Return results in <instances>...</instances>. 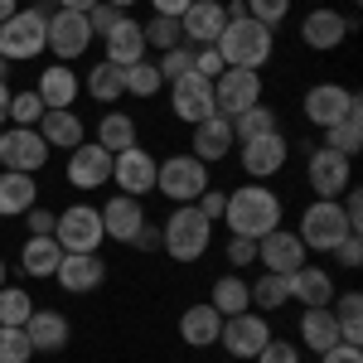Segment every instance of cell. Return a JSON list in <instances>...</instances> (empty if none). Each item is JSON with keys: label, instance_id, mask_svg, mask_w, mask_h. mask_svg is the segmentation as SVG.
I'll use <instances>...</instances> for the list:
<instances>
[{"label": "cell", "instance_id": "18", "mask_svg": "<svg viewBox=\"0 0 363 363\" xmlns=\"http://www.w3.org/2000/svg\"><path fill=\"white\" fill-rule=\"evenodd\" d=\"M228 15L218 0H194L184 15H179V34H184V44L189 49H203V44H218V34H223Z\"/></svg>", "mask_w": 363, "mask_h": 363}, {"label": "cell", "instance_id": "43", "mask_svg": "<svg viewBox=\"0 0 363 363\" xmlns=\"http://www.w3.org/2000/svg\"><path fill=\"white\" fill-rule=\"evenodd\" d=\"M155 68H160L165 83H174V78L194 73V49H189V44H174V49H165V54L155 58Z\"/></svg>", "mask_w": 363, "mask_h": 363}, {"label": "cell", "instance_id": "6", "mask_svg": "<svg viewBox=\"0 0 363 363\" xmlns=\"http://www.w3.org/2000/svg\"><path fill=\"white\" fill-rule=\"evenodd\" d=\"M306 252H335L344 238H349V223H344V208L339 199H315L306 213H301V233H296Z\"/></svg>", "mask_w": 363, "mask_h": 363}, {"label": "cell", "instance_id": "52", "mask_svg": "<svg viewBox=\"0 0 363 363\" xmlns=\"http://www.w3.org/2000/svg\"><path fill=\"white\" fill-rule=\"evenodd\" d=\"M194 203H199V213H203L208 223H218V218H223V208H228V194H223V189H203Z\"/></svg>", "mask_w": 363, "mask_h": 363}, {"label": "cell", "instance_id": "4", "mask_svg": "<svg viewBox=\"0 0 363 363\" xmlns=\"http://www.w3.org/2000/svg\"><path fill=\"white\" fill-rule=\"evenodd\" d=\"M44 39H49V15L39 5L15 10L10 20H0V58L5 63H25V58L44 54Z\"/></svg>", "mask_w": 363, "mask_h": 363}, {"label": "cell", "instance_id": "23", "mask_svg": "<svg viewBox=\"0 0 363 363\" xmlns=\"http://www.w3.org/2000/svg\"><path fill=\"white\" fill-rule=\"evenodd\" d=\"M286 291H291V301H301L306 310L335 301V281H330V272H325V267H310V262L286 277Z\"/></svg>", "mask_w": 363, "mask_h": 363}, {"label": "cell", "instance_id": "22", "mask_svg": "<svg viewBox=\"0 0 363 363\" xmlns=\"http://www.w3.org/2000/svg\"><path fill=\"white\" fill-rule=\"evenodd\" d=\"M97 213H102V233H107V238H116V242H131V238L140 233V223H145V199L116 194V199H107Z\"/></svg>", "mask_w": 363, "mask_h": 363}, {"label": "cell", "instance_id": "16", "mask_svg": "<svg viewBox=\"0 0 363 363\" xmlns=\"http://www.w3.org/2000/svg\"><path fill=\"white\" fill-rule=\"evenodd\" d=\"M54 281L63 291H73V296H87V291H97V286L107 281V262H102L97 252H63Z\"/></svg>", "mask_w": 363, "mask_h": 363}, {"label": "cell", "instance_id": "50", "mask_svg": "<svg viewBox=\"0 0 363 363\" xmlns=\"http://www.w3.org/2000/svg\"><path fill=\"white\" fill-rule=\"evenodd\" d=\"M335 257H339V267H349V272L363 267V233H349V238L335 247Z\"/></svg>", "mask_w": 363, "mask_h": 363}, {"label": "cell", "instance_id": "48", "mask_svg": "<svg viewBox=\"0 0 363 363\" xmlns=\"http://www.w3.org/2000/svg\"><path fill=\"white\" fill-rule=\"evenodd\" d=\"M223 68H228V63H223V54H218V44H203V49H194V73H199V78H208V83H213Z\"/></svg>", "mask_w": 363, "mask_h": 363}, {"label": "cell", "instance_id": "14", "mask_svg": "<svg viewBox=\"0 0 363 363\" xmlns=\"http://www.w3.org/2000/svg\"><path fill=\"white\" fill-rule=\"evenodd\" d=\"M155 155H145L140 145H131V150H121V155H112V184H121V194L131 199H145L155 194Z\"/></svg>", "mask_w": 363, "mask_h": 363}, {"label": "cell", "instance_id": "59", "mask_svg": "<svg viewBox=\"0 0 363 363\" xmlns=\"http://www.w3.org/2000/svg\"><path fill=\"white\" fill-rule=\"evenodd\" d=\"M15 10H20V0H0V20H10Z\"/></svg>", "mask_w": 363, "mask_h": 363}, {"label": "cell", "instance_id": "12", "mask_svg": "<svg viewBox=\"0 0 363 363\" xmlns=\"http://www.w3.org/2000/svg\"><path fill=\"white\" fill-rule=\"evenodd\" d=\"M87 44H92L87 15H78V10H54V15H49V39H44V49H54L58 63H73V58H83V54H87Z\"/></svg>", "mask_w": 363, "mask_h": 363}, {"label": "cell", "instance_id": "46", "mask_svg": "<svg viewBox=\"0 0 363 363\" xmlns=\"http://www.w3.org/2000/svg\"><path fill=\"white\" fill-rule=\"evenodd\" d=\"M121 20H126V10H116V5H107V0H97V5L87 10V29H92V39H97V34L107 39Z\"/></svg>", "mask_w": 363, "mask_h": 363}, {"label": "cell", "instance_id": "39", "mask_svg": "<svg viewBox=\"0 0 363 363\" xmlns=\"http://www.w3.org/2000/svg\"><path fill=\"white\" fill-rule=\"evenodd\" d=\"M121 83H126L131 97H155V92L165 87V78H160V68H155L150 58H136L131 68H121Z\"/></svg>", "mask_w": 363, "mask_h": 363}, {"label": "cell", "instance_id": "27", "mask_svg": "<svg viewBox=\"0 0 363 363\" xmlns=\"http://www.w3.org/2000/svg\"><path fill=\"white\" fill-rule=\"evenodd\" d=\"M34 174H20V169H0V218H20L34 208Z\"/></svg>", "mask_w": 363, "mask_h": 363}, {"label": "cell", "instance_id": "33", "mask_svg": "<svg viewBox=\"0 0 363 363\" xmlns=\"http://www.w3.org/2000/svg\"><path fill=\"white\" fill-rule=\"evenodd\" d=\"M97 145L107 150V155H121V150H131L136 145V121L126 112H107L97 121Z\"/></svg>", "mask_w": 363, "mask_h": 363}, {"label": "cell", "instance_id": "62", "mask_svg": "<svg viewBox=\"0 0 363 363\" xmlns=\"http://www.w3.org/2000/svg\"><path fill=\"white\" fill-rule=\"evenodd\" d=\"M0 78H5V58H0Z\"/></svg>", "mask_w": 363, "mask_h": 363}, {"label": "cell", "instance_id": "15", "mask_svg": "<svg viewBox=\"0 0 363 363\" xmlns=\"http://www.w3.org/2000/svg\"><path fill=\"white\" fill-rule=\"evenodd\" d=\"M257 262L277 277H291L296 267H306V242L286 228H272L267 238H257Z\"/></svg>", "mask_w": 363, "mask_h": 363}, {"label": "cell", "instance_id": "53", "mask_svg": "<svg viewBox=\"0 0 363 363\" xmlns=\"http://www.w3.org/2000/svg\"><path fill=\"white\" fill-rule=\"evenodd\" d=\"M228 262L233 267H252L257 262V242L252 238H228Z\"/></svg>", "mask_w": 363, "mask_h": 363}, {"label": "cell", "instance_id": "21", "mask_svg": "<svg viewBox=\"0 0 363 363\" xmlns=\"http://www.w3.org/2000/svg\"><path fill=\"white\" fill-rule=\"evenodd\" d=\"M349 29L354 20L349 15H339V10H310L306 20H301V39H306V49H339L344 39H349Z\"/></svg>", "mask_w": 363, "mask_h": 363}, {"label": "cell", "instance_id": "13", "mask_svg": "<svg viewBox=\"0 0 363 363\" xmlns=\"http://www.w3.org/2000/svg\"><path fill=\"white\" fill-rule=\"evenodd\" d=\"M169 107H174L179 121H189V126L208 121V116H218V107H213V83L199 78V73L174 78V83H169Z\"/></svg>", "mask_w": 363, "mask_h": 363}, {"label": "cell", "instance_id": "9", "mask_svg": "<svg viewBox=\"0 0 363 363\" xmlns=\"http://www.w3.org/2000/svg\"><path fill=\"white\" fill-rule=\"evenodd\" d=\"M306 174H310V189L320 199H339L354 184V160L330 150V145H315V150H306Z\"/></svg>", "mask_w": 363, "mask_h": 363}, {"label": "cell", "instance_id": "35", "mask_svg": "<svg viewBox=\"0 0 363 363\" xmlns=\"http://www.w3.org/2000/svg\"><path fill=\"white\" fill-rule=\"evenodd\" d=\"M330 310H335V320H339V344H363V325H359L363 296H359V291L335 296V301H330Z\"/></svg>", "mask_w": 363, "mask_h": 363}, {"label": "cell", "instance_id": "19", "mask_svg": "<svg viewBox=\"0 0 363 363\" xmlns=\"http://www.w3.org/2000/svg\"><path fill=\"white\" fill-rule=\"evenodd\" d=\"M359 102V92H349V87L339 83H315L306 92V116L315 121V126H335V121H344L349 116V107Z\"/></svg>", "mask_w": 363, "mask_h": 363}, {"label": "cell", "instance_id": "57", "mask_svg": "<svg viewBox=\"0 0 363 363\" xmlns=\"http://www.w3.org/2000/svg\"><path fill=\"white\" fill-rule=\"evenodd\" d=\"M97 0H58V10H78V15H87Z\"/></svg>", "mask_w": 363, "mask_h": 363}, {"label": "cell", "instance_id": "2", "mask_svg": "<svg viewBox=\"0 0 363 363\" xmlns=\"http://www.w3.org/2000/svg\"><path fill=\"white\" fill-rule=\"evenodd\" d=\"M272 49H277V29L257 25L252 15L228 20L223 34H218V54H223L228 68H262L272 58Z\"/></svg>", "mask_w": 363, "mask_h": 363}, {"label": "cell", "instance_id": "24", "mask_svg": "<svg viewBox=\"0 0 363 363\" xmlns=\"http://www.w3.org/2000/svg\"><path fill=\"white\" fill-rule=\"evenodd\" d=\"M78 73L73 68H63V63H54V68H44L39 73V102H44V112H63V107H73V97H78Z\"/></svg>", "mask_w": 363, "mask_h": 363}, {"label": "cell", "instance_id": "5", "mask_svg": "<svg viewBox=\"0 0 363 363\" xmlns=\"http://www.w3.org/2000/svg\"><path fill=\"white\" fill-rule=\"evenodd\" d=\"M155 189L174 203H194L208 189V165L199 155H169V160L155 165Z\"/></svg>", "mask_w": 363, "mask_h": 363}, {"label": "cell", "instance_id": "44", "mask_svg": "<svg viewBox=\"0 0 363 363\" xmlns=\"http://www.w3.org/2000/svg\"><path fill=\"white\" fill-rule=\"evenodd\" d=\"M29 359H34V344L25 339V330L0 325V363H29Z\"/></svg>", "mask_w": 363, "mask_h": 363}, {"label": "cell", "instance_id": "11", "mask_svg": "<svg viewBox=\"0 0 363 363\" xmlns=\"http://www.w3.org/2000/svg\"><path fill=\"white\" fill-rule=\"evenodd\" d=\"M272 339V325L262 310H242V315H228L223 330H218V344H223L233 359H257V349Z\"/></svg>", "mask_w": 363, "mask_h": 363}, {"label": "cell", "instance_id": "55", "mask_svg": "<svg viewBox=\"0 0 363 363\" xmlns=\"http://www.w3.org/2000/svg\"><path fill=\"white\" fill-rule=\"evenodd\" d=\"M320 363H363V349L359 344H335V349H325Z\"/></svg>", "mask_w": 363, "mask_h": 363}, {"label": "cell", "instance_id": "64", "mask_svg": "<svg viewBox=\"0 0 363 363\" xmlns=\"http://www.w3.org/2000/svg\"><path fill=\"white\" fill-rule=\"evenodd\" d=\"M0 169H5V165H0Z\"/></svg>", "mask_w": 363, "mask_h": 363}, {"label": "cell", "instance_id": "56", "mask_svg": "<svg viewBox=\"0 0 363 363\" xmlns=\"http://www.w3.org/2000/svg\"><path fill=\"white\" fill-rule=\"evenodd\" d=\"M150 5H155V15H169V20H179V15H184L194 0H150Z\"/></svg>", "mask_w": 363, "mask_h": 363}, {"label": "cell", "instance_id": "60", "mask_svg": "<svg viewBox=\"0 0 363 363\" xmlns=\"http://www.w3.org/2000/svg\"><path fill=\"white\" fill-rule=\"evenodd\" d=\"M107 5H116V10H126V5H136V0H107Z\"/></svg>", "mask_w": 363, "mask_h": 363}, {"label": "cell", "instance_id": "61", "mask_svg": "<svg viewBox=\"0 0 363 363\" xmlns=\"http://www.w3.org/2000/svg\"><path fill=\"white\" fill-rule=\"evenodd\" d=\"M0 286H5V262H0Z\"/></svg>", "mask_w": 363, "mask_h": 363}, {"label": "cell", "instance_id": "45", "mask_svg": "<svg viewBox=\"0 0 363 363\" xmlns=\"http://www.w3.org/2000/svg\"><path fill=\"white\" fill-rule=\"evenodd\" d=\"M39 116H44L39 92H10V121L15 126H39Z\"/></svg>", "mask_w": 363, "mask_h": 363}, {"label": "cell", "instance_id": "58", "mask_svg": "<svg viewBox=\"0 0 363 363\" xmlns=\"http://www.w3.org/2000/svg\"><path fill=\"white\" fill-rule=\"evenodd\" d=\"M0 121H10V87H5V78H0Z\"/></svg>", "mask_w": 363, "mask_h": 363}, {"label": "cell", "instance_id": "34", "mask_svg": "<svg viewBox=\"0 0 363 363\" xmlns=\"http://www.w3.org/2000/svg\"><path fill=\"white\" fill-rule=\"evenodd\" d=\"M58 262H63V247H58L54 238H29L25 247H20V267H25L29 277H54Z\"/></svg>", "mask_w": 363, "mask_h": 363}, {"label": "cell", "instance_id": "32", "mask_svg": "<svg viewBox=\"0 0 363 363\" xmlns=\"http://www.w3.org/2000/svg\"><path fill=\"white\" fill-rule=\"evenodd\" d=\"M39 136L49 140V150H54V145L73 150V145H83V121L68 112V107H63V112H44L39 116Z\"/></svg>", "mask_w": 363, "mask_h": 363}, {"label": "cell", "instance_id": "63", "mask_svg": "<svg viewBox=\"0 0 363 363\" xmlns=\"http://www.w3.org/2000/svg\"><path fill=\"white\" fill-rule=\"evenodd\" d=\"M218 5H223V0H218Z\"/></svg>", "mask_w": 363, "mask_h": 363}, {"label": "cell", "instance_id": "49", "mask_svg": "<svg viewBox=\"0 0 363 363\" xmlns=\"http://www.w3.org/2000/svg\"><path fill=\"white\" fill-rule=\"evenodd\" d=\"M257 363H301V349L286 344V339H267V344L257 349Z\"/></svg>", "mask_w": 363, "mask_h": 363}, {"label": "cell", "instance_id": "31", "mask_svg": "<svg viewBox=\"0 0 363 363\" xmlns=\"http://www.w3.org/2000/svg\"><path fill=\"white\" fill-rule=\"evenodd\" d=\"M325 145H330V150H339V155H349V160L363 150V97L349 107V116H344V121L325 126Z\"/></svg>", "mask_w": 363, "mask_h": 363}, {"label": "cell", "instance_id": "47", "mask_svg": "<svg viewBox=\"0 0 363 363\" xmlns=\"http://www.w3.org/2000/svg\"><path fill=\"white\" fill-rule=\"evenodd\" d=\"M242 5H247V15L252 20H257V25H281V20H286V15H291V0H242Z\"/></svg>", "mask_w": 363, "mask_h": 363}, {"label": "cell", "instance_id": "38", "mask_svg": "<svg viewBox=\"0 0 363 363\" xmlns=\"http://www.w3.org/2000/svg\"><path fill=\"white\" fill-rule=\"evenodd\" d=\"M87 92H92V97H97V102H116V97H126V83H121V68H116V63H107V58H102V63H97V68H87Z\"/></svg>", "mask_w": 363, "mask_h": 363}, {"label": "cell", "instance_id": "42", "mask_svg": "<svg viewBox=\"0 0 363 363\" xmlns=\"http://www.w3.org/2000/svg\"><path fill=\"white\" fill-rule=\"evenodd\" d=\"M145 29V49H174V44H184V34H179V20H169V15H155L150 25H140Z\"/></svg>", "mask_w": 363, "mask_h": 363}, {"label": "cell", "instance_id": "40", "mask_svg": "<svg viewBox=\"0 0 363 363\" xmlns=\"http://www.w3.org/2000/svg\"><path fill=\"white\" fill-rule=\"evenodd\" d=\"M247 291H252V306L262 310V315H267V310H281L286 301H291L286 277H277V272H262V277H257V286H247Z\"/></svg>", "mask_w": 363, "mask_h": 363}, {"label": "cell", "instance_id": "25", "mask_svg": "<svg viewBox=\"0 0 363 363\" xmlns=\"http://www.w3.org/2000/svg\"><path fill=\"white\" fill-rule=\"evenodd\" d=\"M218 330H223V315L208 306H189L179 315V339L189 344V349H208V344H218Z\"/></svg>", "mask_w": 363, "mask_h": 363}, {"label": "cell", "instance_id": "54", "mask_svg": "<svg viewBox=\"0 0 363 363\" xmlns=\"http://www.w3.org/2000/svg\"><path fill=\"white\" fill-rule=\"evenodd\" d=\"M131 247H140V252H155V247H165V238H160V223H140V233L131 238Z\"/></svg>", "mask_w": 363, "mask_h": 363}, {"label": "cell", "instance_id": "41", "mask_svg": "<svg viewBox=\"0 0 363 363\" xmlns=\"http://www.w3.org/2000/svg\"><path fill=\"white\" fill-rule=\"evenodd\" d=\"M29 315H34V296H29V291H20V286H0V325L25 330Z\"/></svg>", "mask_w": 363, "mask_h": 363}, {"label": "cell", "instance_id": "17", "mask_svg": "<svg viewBox=\"0 0 363 363\" xmlns=\"http://www.w3.org/2000/svg\"><path fill=\"white\" fill-rule=\"evenodd\" d=\"M68 184L83 189V194L112 184V155H107L102 145H73V150H68Z\"/></svg>", "mask_w": 363, "mask_h": 363}, {"label": "cell", "instance_id": "8", "mask_svg": "<svg viewBox=\"0 0 363 363\" xmlns=\"http://www.w3.org/2000/svg\"><path fill=\"white\" fill-rule=\"evenodd\" d=\"M0 165L20 169V174H39L49 165V140L39 136V126H10L0 131Z\"/></svg>", "mask_w": 363, "mask_h": 363}, {"label": "cell", "instance_id": "3", "mask_svg": "<svg viewBox=\"0 0 363 363\" xmlns=\"http://www.w3.org/2000/svg\"><path fill=\"white\" fill-rule=\"evenodd\" d=\"M160 238H165V252L174 262H199L208 252L213 223L199 213V203H174V213L160 223Z\"/></svg>", "mask_w": 363, "mask_h": 363}, {"label": "cell", "instance_id": "26", "mask_svg": "<svg viewBox=\"0 0 363 363\" xmlns=\"http://www.w3.org/2000/svg\"><path fill=\"white\" fill-rule=\"evenodd\" d=\"M25 339L34 344V354H58L68 344V320L58 310H34L25 320Z\"/></svg>", "mask_w": 363, "mask_h": 363}, {"label": "cell", "instance_id": "37", "mask_svg": "<svg viewBox=\"0 0 363 363\" xmlns=\"http://www.w3.org/2000/svg\"><path fill=\"white\" fill-rule=\"evenodd\" d=\"M272 131H281L277 112H272V107H262V102L233 116V136H238V145H242V140H257V136H272Z\"/></svg>", "mask_w": 363, "mask_h": 363}, {"label": "cell", "instance_id": "7", "mask_svg": "<svg viewBox=\"0 0 363 363\" xmlns=\"http://www.w3.org/2000/svg\"><path fill=\"white\" fill-rule=\"evenodd\" d=\"M257 102H262V73L257 68H223L213 78V107H218V116L233 121L238 112H247Z\"/></svg>", "mask_w": 363, "mask_h": 363}, {"label": "cell", "instance_id": "28", "mask_svg": "<svg viewBox=\"0 0 363 363\" xmlns=\"http://www.w3.org/2000/svg\"><path fill=\"white\" fill-rule=\"evenodd\" d=\"M233 145H238V136H233V121H228V116H208V121L194 126V155L203 165H208V160H223Z\"/></svg>", "mask_w": 363, "mask_h": 363}, {"label": "cell", "instance_id": "20", "mask_svg": "<svg viewBox=\"0 0 363 363\" xmlns=\"http://www.w3.org/2000/svg\"><path fill=\"white\" fill-rule=\"evenodd\" d=\"M286 155H291V140L272 131V136H257V140H242V169H247L252 179H267V174H277L286 165Z\"/></svg>", "mask_w": 363, "mask_h": 363}, {"label": "cell", "instance_id": "30", "mask_svg": "<svg viewBox=\"0 0 363 363\" xmlns=\"http://www.w3.org/2000/svg\"><path fill=\"white\" fill-rule=\"evenodd\" d=\"M102 49H107V63H116V68H131L136 58H145V29L136 25V20H121V25L102 39Z\"/></svg>", "mask_w": 363, "mask_h": 363}, {"label": "cell", "instance_id": "10", "mask_svg": "<svg viewBox=\"0 0 363 363\" xmlns=\"http://www.w3.org/2000/svg\"><path fill=\"white\" fill-rule=\"evenodd\" d=\"M102 213L92 208V203H73V208H63V218L54 223V242L63 252H97L102 247Z\"/></svg>", "mask_w": 363, "mask_h": 363}, {"label": "cell", "instance_id": "36", "mask_svg": "<svg viewBox=\"0 0 363 363\" xmlns=\"http://www.w3.org/2000/svg\"><path fill=\"white\" fill-rule=\"evenodd\" d=\"M208 306L218 310V315H242V310H252V291H247V281L242 277H218L213 281V301Z\"/></svg>", "mask_w": 363, "mask_h": 363}, {"label": "cell", "instance_id": "1", "mask_svg": "<svg viewBox=\"0 0 363 363\" xmlns=\"http://www.w3.org/2000/svg\"><path fill=\"white\" fill-rule=\"evenodd\" d=\"M223 223L233 238H267L272 228H281V199L267 189V184H242L228 194V208H223Z\"/></svg>", "mask_w": 363, "mask_h": 363}, {"label": "cell", "instance_id": "51", "mask_svg": "<svg viewBox=\"0 0 363 363\" xmlns=\"http://www.w3.org/2000/svg\"><path fill=\"white\" fill-rule=\"evenodd\" d=\"M25 223H29V238H54V223H58V213H49V208H29L25 213Z\"/></svg>", "mask_w": 363, "mask_h": 363}, {"label": "cell", "instance_id": "29", "mask_svg": "<svg viewBox=\"0 0 363 363\" xmlns=\"http://www.w3.org/2000/svg\"><path fill=\"white\" fill-rule=\"evenodd\" d=\"M301 344H306L310 354H325V349H335L339 344V320L330 306H310L301 315Z\"/></svg>", "mask_w": 363, "mask_h": 363}]
</instances>
